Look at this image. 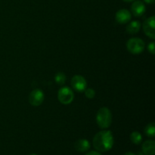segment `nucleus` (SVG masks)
<instances>
[{
    "instance_id": "obj_1",
    "label": "nucleus",
    "mask_w": 155,
    "mask_h": 155,
    "mask_svg": "<svg viewBox=\"0 0 155 155\" xmlns=\"http://www.w3.org/2000/svg\"><path fill=\"white\" fill-rule=\"evenodd\" d=\"M93 146L99 152H106L110 151L114 145L113 134L109 130H102L98 132L94 136Z\"/></svg>"
},
{
    "instance_id": "obj_2",
    "label": "nucleus",
    "mask_w": 155,
    "mask_h": 155,
    "mask_svg": "<svg viewBox=\"0 0 155 155\" xmlns=\"http://www.w3.org/2000/svg\"><path fill=\"white\" fill-rule=\"evenodd\" d=\"M96 122L101 129L105 130L109 128L112 123V114L107 107H102L96 114Z\"/></svg>"
},
{
    "instance_id": "obj_3",
    "label": "nucleus",
    "mask_w": 155,
    "mask_h": 155,
    "mask_svg": "<svg viewBox=\"0 0 155 155\" xmlns=\"http://www.w3.org/2000/svg\"><path fill=\"white\" fill-rule=\"evenodd\" d=\"M145 42L142 39L133 37L127 42V48L130 53L133 54H139L145 49Z\"/></svg>"
},
{
    "instance_id": "obj_4",
    "label": "nucleus",
    "mask_w": 155,
    "mask_h": 155,
    "mask_svg": "<svg viewBox=\"0 0 155 155\" xmlns=\"http://www.w3.org/2000/svg\"><path fill=\"white\" fill-rule=\"evenodd\" d=\"M74 94L68 86H62L58 92V99L61 104H69L74 101Z\"/></svg>"
},
{
    "instance_id": "obj_5",
    "label": "nucleus",
    "mask_w": 155,
    "mask_h": 155,
    "mask_svg": "<svg viewBox=\"0 0 155 155\" xmlns=\"http://www.w3.org/2000/svg\"><path fill=\"white\" fill-rule=\"evenodd\" d=\"M44 99H45L44 92L39 89H33L29 95V102L34 107L41 105L44 101Z\"/></svg>"
},
{
    "instance_id": "obj_6",
    "label": "nucleus",
    "mask_w": 155,
    "mask_h": 155,
    "mask_svg": "<svg viewBox=\"0 0 155 155\" xmlns=\"http://www.w3.org/2000/svg\"><path fill=\"white\" fill-rule=\"evenodd\" d=\"M143 31L145 34L150 39H155V18L154 16H151L147 18L143 23L142 25Z\"/></svg>"
},
{
    "instance_id": "obj_7",
    "label": "nucleus",
    "mask_w": 155,
    "mask_h": 155,
    "mask_svg": "<svg viewBox=\"0 0 155 155\" xmlns=\"http://www.w3.org/2000/svg\"><path fill=\"white\" fill-rule=\"evenodd\" d=\"M71 84L73 89L78 92H84L87 88V82L81 75H74L71 79Z\"/></svg>"
},
{
    "instance_id": "obj_8",
    "label": "nucleus",
    "mask_w": 155,
    "mask_h": 155,
    "mask_svg": "<svg viewBox=\"0 0 155 155\" xmlns=\"http://www.w3.org/2000/svg\"><path fill=\"white\" fill-rule=\"evenodd\" d=\"M131 12L127 9H120L115 15V20L120 24H125L131 21Z\"/></svg>"
},
{
    "instance_id": "obj_9",
    "label": "nucleus",
    "mask_w": 155,
    "mask_h": 155,
    "mask_svg": "<svg viewBox=\"0 0 155 155\" xmlns=\"http://www.w3.org/2000/svg\"><path fill=\"white\" fill-rule=\"evenodd\" d=\"M146 12V7L143 2L139 0H135L131 5V12L135 17L140 18Z\"/></svg>"
},
{
    "instance_id": "obj_10",
    "label": "nucleus",
    "mask_w": 155,
    "mask_h": 155,
    "mask_svg": "<svg viewBox=\"0 0 155 155\" xmlns=\"http://www.w3.org/2000/svg\"><path fill=\"white\" fill-rule=\"evenodd\" d=\"M142 152L145 155H154L155 142L154 140H147L142 144Z\"/></svg>"
},
{
    "instance_id": "obj_11",
    "label": "nucleus",
    "mask_w": 155,
    "mask_h": 155,
    "mask_svg": "<svg viewBox=\"0 0 155 155\" xmlns=\"http://www.w3.org/2000/svg\"><path fill=\"white\" fill-rule=\"evenodd\" d=\"M74 148L79 152H86L90 148V143L87 139H79L74 144Z\"/></svg>"
},
{
    "instance_id": "obj_12",
    "label": "nucleus",
    "mask_w": 155,
    "mask_h": 155,
    "mask_svg": "<svg viewBox=\"0 0 155 155\" xmlns=\"http://www.w3.org/2000/svg\"><path fill=\"white\" fill-rule=\"evenodd\" d=\"M141 27V23L139 21H133L131 22H129V24L127 26V33L129 34L134 35L136 34L137 33H139V30H140Z\"/></svg>"
},
{
    "instance_id": "obj_13",
    "label": "nucleus",
    "mask_w": 155,
    "mask_h": 155,
    "mask_svg": "<svg viewBox=\"0 0 155 155\" xmlns=\"http://www.w3.org/2000/svg\"><path fill=\"white\" fill-rule=\"evenodd\" d=\"M130 140L135 145H139L142 142V136L139 132L134 131L130 134Z\"/></svg>"
},
{
    "instance_id": "obj_14",
    "label": "nucleus",
    "mask_w": 155,
    "mask_h": 155,
    "mask_svg": "<svg viewBox=\"0 0 155 155\" xmlns=\"http://www.w3.org/2000/svg\"><path fill=\"white\" fill-rule=\"evenodd\" d=\"M145 133L147 136L154 138L155 136V124L154 123H150L145 129Z\"/></svg>"
},
{
    "instance_id": "obj_15",
    "label": "nucleus",
    "mask_w": 155,
    "mask_h": 155,
    "mask_svg": "<svg viewBox=\"0 0 155 155\" xmlns=\"http://www.w3.org/2000/svg\"><path fill=\"white\" fill-rule=\"evenodd\" d=\"M67 77L64 73L62 72H58L56 74V75L54 76V81L59 86H63L65 83H66Z\"/></svg>"
},
{
    "instance_id": "obj_16",
    "label": "nucleus",
    "mask_w": 155,
    "mask_h": 155,
    "mask_svg": "<svg viewBox=\"0 0 155 155\" xmlns=\"http://www.w3.org/2000/svg\"><path fill=\"white\" fill-rule=\"evenodd\" d=\"M84 93L86 98H89V99H92V98H95V90L92 88H86L84 90Z\"/></svg>"
},
{
    "instance_id": "obj_17",
    "label": "nucleus",
    "mask_w": 155,
    "mask_h": 155,
    "mask_svg": "<svg viewBox=\"0 0 155 155\" xmlns=\"http://www.w3.org/2000/svg\"><path fill=\"white\" fill-rule=\"evenodd\" d=\"M148 51L151 53V54H155V44L154 42H150L149 44L148 45Z\"/></svg>"
},
{
    "instance_id": "obj_18",
    "label": "nucleus",
    "mask_w": 155,
    "mask_h": 155,
    "mask_svg": "<svg viewBox=\"0 0 155 155\" xmlns=\"http://www.w3.org/2000/svg\"><path fill=\"white\" fill-rule=\"evenodd\" d=\"M86 155H101V154L98 151H92L88 152Z\"/></svg>"
},
{
    "instance_id": "obj_19",
    "label": "nucleus",
    "mask_w": 155,
    "mask_h": 155,
    "mask_svg": "<svg viewBox=\"0 0 155 155\" xmlns=\"http://www.w3.org/2000/svg\"><path fill=\"white\" fill-rule=\"evenodd\" d=\"M154 1L155 0H144V2L148 3V4H153L154 2Z\"/></svg>"
},
{
    "instance_id": "obj_20",
    "label": "nucleus",
    "mask_w": 155,
    "mask_h": 155,
    "mask_svg": "<svg viewBox=\"0 0 155 155\" xmlns=\"http://www.w3.org/2000/svg\"><path fill=\"white\" fill-rule=\"evenodd\" d=\"M124 155H136V154H135L134 153H133V152H130V151H129V152H127Z\"/></svg>"
},
{
    "instance_id": "obj_21",
    "label": "nucleus",
    "mask_w": 155,
    "mask_h": 155,
    "mask_svg": "<svg viewBox=\"0 0 155 155\" xmlns=\"http://www.w3.org/2000/svg\"><path fill=\"white\" fill-rule=\"evenodd\" d=\"M124 2H134L135 0H123Z\"/></svg>"
},
{
    "instance_id": "obj_22",
    "label": "nucleus",
    "mask_w": 155,
    "mask_h": 155,
    "mask_svg": "<svg viewBox=\"0 0 155 155\" xmlns=\"http://www.w3.org/2000/svg\"><path fill=\"white\" fill-rule=\"evenodd\" d=\"M138 155H145V154H144L143 152H139V154H138Z\"/></svg>"
},
{
    "instance_id": "obj_23",
    "label": "nucleus",
    "mask_w": 155,
    "mask_h": 155,
    "mask_svg": "<svg viewBox=\"0 0 155 155\" xmlns=\"http://www.w3.org/2000/svg\"><path fill=\"white\" fill-rule=\"evenodd\" d=\"M29 155H37V154H29Z\"/></svg>"
}]
</instances>
